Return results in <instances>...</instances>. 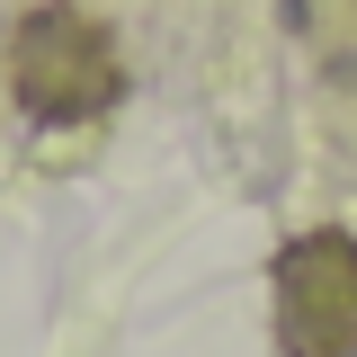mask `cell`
I'll list each match as a JSON object with an SVG mask.
<instances>
[{
    "mask_svg": "<svg viewBox=\"0 0 357 357\" xmlns=\"http://www.w3.org/2000/svg\"><path fill=\"white\" fill-rule=\"evenodd\" d=\"M9 81H18V107H27L36 126H89V116L116 107L126 72H116L107 27L54 0V9H36V18L18 27V45H9Z\"/></svg>",
    "mask_w": 357,
    "mask_h": 357,
    "instance_id": "1",
    "label": "cell"
},
{
    "mask_svg": "<svg viewBox=\"0 0 357 357\" xmlns=\"http://www.w3.org/2000/svg\"><path fill=\"white\" fill-rule=\"evenodd\" d=\"M277 349L357 357V232H304L277 250Z\"/></svg>",
    "mask_w": 357,
    "mask_h": 357,
    "instance_id": "2",
    "label": "cell"
}]
</instances>
